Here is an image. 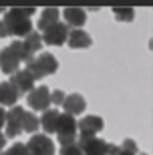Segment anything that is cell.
Returning a JSON list of instances; mask_svg holds the SVG:
<instances>
[{
  "label": "cell",
  "mask_w": 153,
  "mask_h": 155,
  "mask_svg": "<svg viewBox=\"0 0 153 155\" xmlns=\"http://www.w3.org/2000/svg\"><path fill=\"white\" fill-rule=\"evenodd\" d=\"M28 107L34 113L36 111L45 113L46 109H51V89L48 87H36V89H32L28 95Z\"/></svg>",
  "instance_id": "8"
},
{
  "label": "cell",
  "mask_w": 153,
  "mask_h": 155,
  "mask_svg": "<svg viewBox=\"0 0 153 155\" xmlns=\"http://www.w3.org/2000/svg\"><path fill=\"white\" fill-rule=\"evenodd\" d=\"M24 115H26V111L22 107H12V109L6 111V119H4V135L6 139H14L20 135L22 131V121H24Z\"/></svg>",
  "instance_id": "4"
},
{
  "label": "cell",
  "mask_w": 153,
  "mask_h": 155,
  "mask_svg": "<svg viewBox=\"0 0 153 155\" xmlns=\"http://www.w3.org/2000/svg\"><path fill=\"white\" fill-rule=\"evenodd\" d=\"M65 97H67V95H65L62 91H52L51 93V105H55V109H57V107H61L62 101H65Z\"/></svg>",
  "instance_id": "23"
},
{
  "label": "cell",
  "mask_w": 153,
  "mask_h": 155,
  "mask_svg": "<svg viewBox=\"0 0 153 155\" xmlns=\"http://www.w3.org/2000/svg\"><path fill=\"white\" fill-rule=\"evenodd\" d=\"M115 155H135V153H129V151H123V149H119Z\"/></svg>",
  "instance_id": "28"
},
{
  "label": "cell",
  "mask_w": 153,
  "mask_h": 155,
  "mask_svg": "<svg viewBox=\"0 0 153 155\" xmlns=\"http://www.w3.org/2000/svg\"><path fill=\"white\" fill-rule=\"evenodd\" d=\"M119 149L129 151V153H135V155H137V143L133 141V139H125L123 143H121V147H119Z\"/></svg>",
  "instance_id": "24"
},
{
  "label": "cell",
  "mask_w": 153,
  "mask_h": 155,
  "mask_svg": "<svg viewBox=\"0 0 153 155\" xmlns=\"http://www.w3.org/2000/svg\"><path fill=\"white\" fill-rule=\"evenodd\" d=\"M30 58L32 57L24 51V46H22L20 40L10 42L4 51H0V71H4L6 75H12V73L18 71L20 61H22V63H28Z\"/></svg>",
  "instance_id": "1"
},
{
  "label": "cell",
  "mask_w": 153,
  "mask_h": 155,
  "mask_svg": "<svg viewBox=\"0 0 153 155\" xmlns=\"http://www.w3.org/2000/svg\"><path fill=\"white\" fill-rule=\"evenodd\" d=\"M38 127H40V123H38V117H36V113H32V111H26L24 121H22V131L32 133V135H34Z\"/></svg>",
  "instance_id": "19"
},
{
  "label": "cell",
  "mask_w": 153,
  "mask_h": 155,
  "mask_svg": "<svg viewBox=\"0 0 153 155\" xmlns=\"http://www.w3.org/2000/svg\"><path fill=\"white\" fill-rule=\"evenodd\" d=\"M101 129H103V119L97 115H87L85 119L77 121V131L81 133V137H95Z\"/></svg>",
  "instance_id": "10"
},
{
  "label": "cell",
  "mask_w": 153,
  "mask_h": 155,
  "mask_svg": "<svg viewBox=\"0 0 153 155\" xmlns=\"http://www.w3.org/2000/svg\"><path fill=\"white\" fill-rule=\"evenodd\" d=\"M2 22H4L6 30H8V36H20V38H24L26 35L32 32V22L22 12V8H10V10H6Z\"/></svg>",
  "instance_id": "2"
},
{
  "label": "cell",
  "mask_w": 153,
  "mask_h": 155,
  "mask_svg": "<svg viewBox=\"0 0 153 155\" xmlns=\"http://www.w3.org/2000/svg\"><path fill=\"white\" fill-rule=\"evenodd\" d=\"M67 45L71 46V48H89V46H91V36L87 35L85 30L75 28V30H71V32H68Z\"/></svg>",
  "instance_id": "15"
},
{
  "label": "cell",
  "mask_w": 153,
  "mask_h": 155,
  "mask_svg": "<svg viewBox=\"0 0 153 155\" xmlns=\"http://www.w3.org/2000/svg\"><path fill=\"white\" fill-rule=\"evenodd\" d=\"M61 155H83V151H81V147L77 145V141H75V143L62 145L61 147Z\"/></svg>",
  "instance_id": "22"
},
{
  "label": "cell",
  "mask_w": 153,
  "mask_h": 155,
  "mask_svg": "<svg viewBox=\"0 0 153 155\" xmlns=\"http://www.w3.org/2000/svg\"><path fill=\"white\" fill-rule=\"evenodd\" d=\"M61 107H65V113H67V115L75 117V115H81V113L85 111L87 103H85V97H83V95H79V93H73V95L65 97V101H62Z\"/></svg>",
  "instance_id": "12"
},
{
  "label": "cell",
  "mask_w": 153,
  "mask_h": 155,
  "mask_svg": "<svg viewBox=\"0 0 153 155\" xmlns=\"http://www.w3.org/2000/svg\"><path fill=\"white\" fill-rule=\"evenodd\" d=\"M6 145V137L2 135V131H0V151H2V147Z\"/></svg>",
  "instance_id": "27"
},
{
  "label": "cell",
  "mask_w": 153,
  "mask_h": 155,
  "mask_svg": "<svg viewBox=\"0 0 153 155\" xmlns=\"http://www.w3.org/2000/svg\"><path fill=\"white\" fill-rule=\"evenodd\" d=\"M0 155H28V149H26L24 143H14L6 151H0Z\"/></svg>",
  "instance_id": "21"
},
{
  "label": "cell",
  "mask_w": 153,
  "mask_h": 155,
  "mask_svg": "<svg viewBox=\"0 0 153 155\" xmlns=\"http://www.w3.org/2000/svg\"><path fill=\"white\" fill-rule=\"evenodd\" d=\"M8 36V30H6V26H4V22L0 20V38H6Z\"/></svg>",
  "instance_id": "25"
},
{
  "label": "cell",
  "mask_w": 153,
  "mask_h": 155,
  "mask_svg": "<svg viewBox=\"0 0 153 155\" xmlns=\"http://www.w3.org/2000/svg\"><path fill=\"white\" fill-rule=\"evenodd\" d=\"M58 69V61L55 57H52L51 52H42L40 57H32L26 63V69L24 71H28L30 75H32V79H42V77L46 75H55Z\"/></svg>",
  "instance_id": "3"
},
{
  "label": "cell",
  "mask_w": 153,
  "mask_h": 155,
  "mask_svg": "<svg viewBox=\"0 0 153 155\" xmlns=\"http://www.w3.org/2000/svg\"><path fill=\"white\" fill-rule=\"evenodd\" d=\"M58 16H61L58 8H45V10H42V14H40V18H38V22H36V28H38V30L48 28L51 24L58 22Z\"/></svg>",
  "instance_id": "18"
},
{
  "label": "cell",
  "mask_w": 153,
  "mask_h": 155,
  "mask_svg": "<svg viewBox=\"0 0 153 155\" xmlns=\"http://www.w3.org/2000/svg\"><path fill=\"white\" fill-rule=\"evenodd\" d=\"M22 12H24V14H26V16H32V14H34V12H36V8H22Z\"/></svg>",
  "instance_id": "26"
},
{
  "label": "cell",
  "mask_w": 153,
  "mask_h": 155,
  "mask_svg": "<svg viewBox=\"0 0 153 155\" xmlns=\"http://www.w3.org/2000/svg\"><path fill=\"white\" fill-rule=\"evenodd\" d=\"M62 16L67 20V26H83L87 20V14L83 8H65Z\"/></svg>",
  "instance_id": "16"
},
{
  "label": "cell",
  "mask_w": 153,
  "mask_h": 155,
  "mask_svg": "<svg viewBox=\"0 0 153 155\" xmlns=\"http://www.w3.org/2000/svg\"><path fill=\"white\" fill-rule=\"evenodd\" d=\"M24 145L28 149V155H55V143L45 133H34Z\"/></svg>",
  "instance_id": "6"
},
{
  "label": "cell",
  "mask_w": 153,
  "mask_h": 155,
  "mask_svg": "<svg viewBox=\"0 0 153 155\" xmlns=\"http://www.w3.org/2000/svg\"><path fill=\"white\" fill-rule=\"evenodd\" d=\"M67 36H68V26L62 22H55L51 24L48 28L42 30V35H40V38H42V45H55V46H61L67 42Z\"/></svg>",
  "instance_id": "7"
},
{
  "label": "cell",
  "mask_w": 153,
  "mask_h": 155,
  "mask_svg": "<svg viewBox=\"0 0 153 155\" xmlns=\"http://www.w3.org/2000/svg\"><path fill=\"white\" fill-rule=\"evenodd\" d=\"M57 139L62 145L75 143V139H77V119L75 117L61 113L58 123H57Z\"/></svg>",
  "instance_id": "5"
},
{
  "label": "cell",
  "mask_w": 153,
  "mask_h": 155,
  "mask_svg": "<svg viewBox=\"0 0 153 155\" xmlns=\"http://www.w3.org/2000/svg\"><path fill=\"white\" fill-rule=\"evenodd\" d=\"M83 151V155H107L109 151V143L103 139L97 137H81L77 143Z\"/></svg>",
  "instance_id": "9"
},
{
  "label": "cell",
  "mask_w": 153,
  "mask_h": 155,
  "mask_svg": "<svg viewBox=\"0 0 153 155\" xmlns=\"http://www.w3.org/2000/svg\"><path fill=\"white\" fill-rule=\"evenodd\" d=\"M18 97H20V93H18L8 81L0 83V105H2V107H14Z\"/></svg>",
  "instance_id": "14"
},
{
  "label": "cell",
  "mask_w": 153,
  "mask_h": 155,
  "mask_svg": "<svg viewBox=\"0 0 153 155\" xmlns=\"http://www.w3.org/2000/svg\"><path fill=\"white\" fill-rule=\"evenodd\" d=\"M113 14L119 22H129V20H133V16H135V10L129 8V6H123V8H113Z\"/></svg>",
  "instance_id": "20"
},
{
  "label": "cell",
  "mask_w": 153,
  "mask_h": 155,
  "mask_svg": "<svg viewBox=\"0 0 153 155\" xmlns=\"http://www.w3.org/2000/svg\"><path fill=\"white\" fill-rule=\"evenodd\" d=\"M141 155H145V153H141Z\"/></svg>",
  "instance_id": "29"
},
{
  "label": "cell",
  "mask_w": 153,
  "mask_h": 155,
  "mask_svg": "<svg viewBox=\"0 0 153 155\" xmlns=\"http://www.w3.org/2000/svg\"><path fill=\"white\" fill-rule=\"evenodd\" d=\"M18 93H24V91H32L34 89V79L28 71H16L10 75V81H8Z\"/></svg>",
  "instance_id": "11"
},
{
  "label": "cell",
  "mask_w": 153,
  "mask_h": 155,
  "mask_svg": "<svg viewBox=\"0 0 153 155\" xmlns=\"http://www.w3.org/2000/svg\"><path fill=\"white\" fill-rule=\"evenodd\" d=\"M22 46H24V51L28 52L30 57H34L36 54V51H40V46H42V38H40V32L38 30H32L30 35H26L22 40Z\"/></svg>",
  "instance_id": "17"
},
{
  "label": "cell",
  "mask_w": 153,
  "mask_h": 155,
  "mask_svg": "<svg viewBox=\"0 0 153 155\" xmlns=\"http://www.w3.org/2000/svg\"><path fill=\"white\" fill-rule=\"evenodd\" d=\"M58 117H61V111L58 109H46L42 113V117L38 119L40 127L45 129V135H51V133H57V123H58Z\"/></svg>",
  "instance_id": "13"
}]
</instances>
